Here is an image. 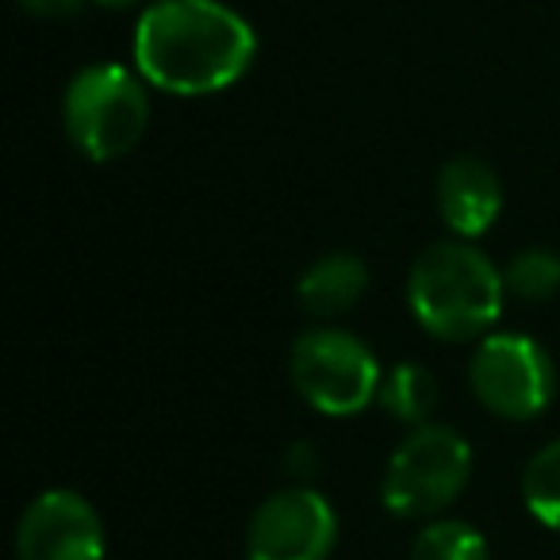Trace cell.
<instances>
[{
  "label": "cell",
  "instance_id": "cell-1",
  "mask_svg": "<svg viewBox=\"0 0 560 560\" xmlns=\"http://www.w3.org/2000/svg\"><path fill=\"white\" fill-rule=\"evenodd\" d=\"M254 55V27L215 0H158L135 27L139 73L177 96H208L234 85Z\"/></svg>",
  "mask_w": 560,
  "mask_h": 560
},
{
  "label": "cell",
  "instance_id": "cell-2",
  "mask_svg": "<svg viewBox=\"0 0 560 560\" xmlns=\"http://www.w3.org/2000/svg\"><path fill=\"white\" fill-rule=\"evenodd\" d=\"M503 272L465 242H438L422 249L407 280L415 319L450 342L483 335L503 312Z\"/></svg>",
  "mask_w": 560,
  "mask_h": 560
},
{
  "label": "cell",
  "instance_id": "cell-3",
  "mask_svg": "<svg viewBox=\"0 0 560 560\" xmlns=\"http://www.w3.org/2000/svg\"><path fill=\"white\" fill-rule=\"evenodd\" d=\"M66 131L73 147L93 162H112L142 139L150 101L142 81L124 66H89L66 89Z\"/></svg>",
  "mask_w": 560,
  "mask_h": 560
},
{
  "label": "cell",
  "instance_id": "cell-4",
  "mask_svg": "<svg viewBox=\"0 0 560 560\" xmlns=\"http://www.w3.org/2000/svg\"><path fill=\"white\" fill-rule=\"evenodd\" d=\"M472 472V450L450 427L422 422L392 453L384 472V506L399 518H430L445 511Z\"/></svg>",
  "mask_w": 560,
  "mask_h": 560
},
{
  "label": "cell",
  "instance_id": "cell-5",
  "mask_svg": "<svg viewBox=\"0 0 560 560\" xmlns=\"http://www.w3.org/2000/svg\"><path fill=\"white\" fill-rule=\"evenodd\" d=\"M381 365L361 338L338 327L307 330L292 346V384L323 415H358L381 392Z\"/></svg>",
  "mask_w": 560,
  "mask_h": 560
},
{
  "label": "cell",
  "instance_id": "cell-6",
  "mask_svg": "<svg viewBox=\"0 0 560 560\" xmlns=\"http://www.w3.org/2000/svg\"><path fill=\"white\" fill-rule=\"evenodd\" d=\"M472 392L503 419H534L552 399V365L526 335H491L472 353Z\"/></svg>",
  "mask_w": 560,
  "mask_h": 560
},
{
  "label": "cell",
  "instance_id": "cell-7",
  "mask_svg": "<svg viewBox=\"0 0 560 560\" xmlns=\"http://www.w3.org/2000/svg\"><path fill=\"white\" fill-rule=\"evenodd\" d=\"M338 522L315 488H284L269 495L249 518V560H327L335 549Z\"/></svg>",
  "mask_w": 560,
  "mask_h": 560
},
{
  "label": "cell",
  "instance_id": "cell-8",
  "mask_svg": "<svg viewBox=\"0 0 560 560\" xmlns=\"http://www.w3.org/2000/svg\"><path fill=\"white\" fill-rule=\"evenodd\" d=\"M16 552L20 560H101V514L78 491H43L20 518Z\"/></svg>",
  "mask_w": 560,
  "mask_h": 560
},
{
  "label": "cell",
  "instance_id": "cell-9",
  "mask_svg": "<svg viewBox=\"0 0 560 560\" xmlns=\"http://www.w3.org/2000/svg\"><path fill=\"white\" fill-rule=\"evenodd\" d=\"M503 208V185L480 158H453L438 177V211L460 238H480Z\"/></svg>",
  "mask_w": 560,
  "mask_h": 560
},
{
  "label": "cell",
  "instance_id": "cell-10",
  "mask_svg": "<svg viewBox=\"0 0 560 560\" xmlns=\"http://www.w3.org/2000/svg\"><path fill=\"white\" fill-rule=\"evenodd\" d=\"M369 269L353 254H327L300 277V304L312 315H342L361 300Z\"/></svg>",
  "mask_w": 560,
  "mask_h": 560
},
{
  "label": "cell",
  "instance_id": "cell-11",
  "mask_svg": "<svg viewBox=\"0 0 560 560\" xmlns=\"http://www.w3.org/2000/svg\"><path fill=\"white\" fill-rule=\"evenodd\" d=\"M376 399H381V407L392 419L422 427L438 404V384H434V376H430V369L407 361V365H396L384 373Z\"/></svg>",
  "mask_w": 560,
  "mask_h": 560
},
{
  "label": "cell",
  "instance_id": "cell-12",
  "mask_svg": "<svg viewBox=\"0 0 560 560\" xmlns=\"http://www.w3.org/2000/svg\"><path fill=\"white\" fill-rule=\"evenodd\" d=\"M411 560H488V545L476 526L457 518L430 522L411 545Z\"/></svg>",
  "mask_w": 560,
  "mask_h": 560
},
{
  "label": "cell",
  "instance_id": "cell-13",
  "mask_svg": "<svg viewBox=\"0 0 560 560\" xmlns=\"http://www.w3.org/2000/svg\"><path fill=\"white\" fill-rule=\"evenodd\" d=\"M503 284L511 296L541 304L560 292V257L552 249H526L511 257V265L503 269Z\"/></svg>",
  "mask_w": 560,
  "mask_h": 560
},
{
  "label": "cell",
  "instance_id": "cell-14",
  "mask_svg": "<svg viewBox=\"0 0 560 560\" xmlns=\"http://www.w3.org/2000/svg\"><path fill=\"white\" fill-rule=\"evenodd\" d=\"M522 495L537 522L560 529V442L545 445L522 476Z\"/></svg>",
  "mask_w": 560,
  "mask_h": 560
},
{
  "label": "cell",
  "instance_id": "cell-15",
  "mask_svg": "<svg viewBox=\"0 0 560 560\" xmlns=\"http://www.w3.org/2000/svg\"><path fill=\"white\" fill-rule=\"evenodd\" d=\"M284 468H289V476H296V480H312V476L319 472V453L307 442H296L289 450V457H284Z\"/></svg>",
  "mask_w": 560,
  "mask_h": 560
},
{
  "label": "cell",
  "instance_id": "cell-16",
  "mask_svg": "<svg viewBox=\"0 0 560 560\" xmlns=\"http://www.w3.org/2000/svg\"><path fill=\"white\" fill-rule=\"evenodd\" d=\"M32 16H47V20H55V16H73V12L81 9V0H20Z\"/></svg>",
  "mask_w": 560,
  "mask_h": 560
},
{
  "label": "cell",
  "instance_id": "cell-17",
  "mask_svg": "<svg viewBox=\"0 0 560 560\" xmlns=\"http://www.w3.org/2000/svg\"><path fill=\"white\" fill-rule=\"evenodd\" d=\"M96 4H108V9H127V4H135V0H96Z\"/></svg>",
  "mask_w": 560,
  "mask_h": 560
}]
</instances>
